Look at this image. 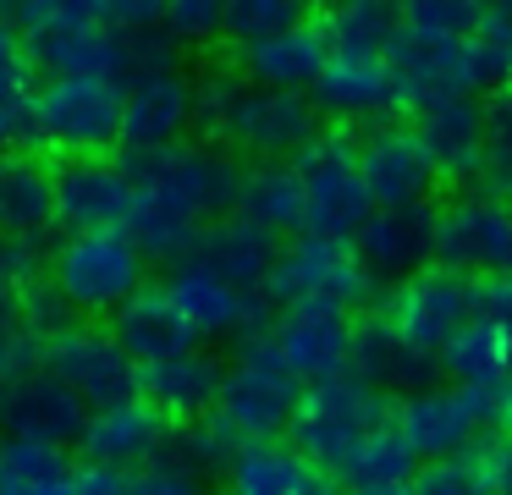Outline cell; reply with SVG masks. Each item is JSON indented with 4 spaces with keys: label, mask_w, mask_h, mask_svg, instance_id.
<instances>
[{
    "label": "cell",
    "mask_w": 512,
    "mask_h": 495,
    "mask_svg": "<svg viewBox=\"0 0 512 495\" xmlns=\"http://www.w3.org/2000/svg\"><path fill=\"white\" fill-rule=\"evenodd\" d=\"M122 77L45 72L28 94V143L50 154L122 149Z\"/></svg>",
    "instance_id": "6da1fadb"
},
{
    "label": "cell",
    "mask_w": 512,
    "mask_h": 495,
    "mask_svg": "<svg viewBox=\"0 0 512 495\" xmlns=\"http://www.w3.org/2000/svg\"><path fill=\"white\" fill-rule=\"evenodd\" d=\"M391 418V396L375 391L364 374L342 369V374H325V380H309L292 407V424H287V440L314 462L325 468L331 479H342V468L358 457L369 435Z\"/></svg>",
    "instance_id": "7a4b0ae2"
},
{
    "label": "cell",
    "mask_w": 512,
    "mask_h": 495,
    "mask_svg": "<svg viewBox=\"0 0 512 495\" xmlns=\"http://www.w3.org/2000/svg\"><path fill=\"white\" fill-rule=\"evenodd\" d=\"M50 281L72 297L83 319H111L138 286H149V253L127 226L61 231L50 248Z\"/></svg>",
    "instance_id": "3957f363"
},
{
    "label": "cell",
    "mask_w": 512,
    "mask_h": 495,
    "mask_svg": "<svg viewBox=\"0 0 512 495\" xmlns=\"http://www.w3.org/2000/svg\"><path fill=\"white\" fill-rule=\"evenodd\" d=\"M303 385L309 380L292 369L287 352H281L265 330V336L243 341L237 358L226 363V380H221V396H215L210 418L237 440V446H243V440H265V435H287Z\"/></svg>",
    "instance_id": "277c9868"
},
{
    "label": "cell",
    "mask_w": 512,
    "mask_h": 495,
    "mask_svg": "<svg viewBox=\"0 0 512 495\" xmlns=\"http://www.w3.org/2000/svg\"><path fill=\"white\" fill-rule=\"evenodd\" d=\"M127 171H133L138 187H155V193L177 198L182 209L210 226L215 215L237 209V193H243V154L232 143H215V138H177V143H160V149H122Z\"/></svg>",
    "instance_id": "5b68a950"
},
{
    "label": "cell",
    "mask_w": 512,
    "mask_h": 495,
    "mask_svg": "<svg viewBox=\"0 0 512 495\" xmlns=\"http://www.w3.org/2000/svg\"><path fill=\"white\" fill-rule=\"evenodd\" d=\"M375 275L353 237H325V231H292L281 242L276 264L265 275L270 303H336V308H369L375 303Z\"/></svg>",
    "instance_id": "8992f818"
},
{
    "label": "cell",
    "mask_w": 512,
    "mask_h": 495,
    "mask_svg": "<svg viewBox=\"0 0 512 495\" xmlns=\"http://www.w3.org/2000/svg\"><path fill=\"white\" fill-rule=\"evenodd\" d=\"M303 176V231H325V237H358L369 215H375V193L358 165V138L347 127H320L298 154H292Z\"/></svg>",
    "instance_id": "52a82bcc"
},
{
    "label": "cell",
    "mask_w": 512,
    "mask_h": 495,
    "mask_svg": "<svg viewBox=\"0 0 512 495\" xmlns=\"http://www.w3.org/2000/svg\"><path fill=\"white\" fill-rule=\"evenodd\" d=\"M166 292L177 297V308H182V319L193 325V336L199 341H254V336H265L270 330V297H265V286L259 292H243V286H232L226 275H215L204 259H177V264H166Z\"/></svg>",
    "instance_id": "ba28073f"
},
{
    "label": "cell",
    "mask_w": 512,
    "mask_h": 495,
    "mask_svg": "<svg viewBox=\"0 0 512 495\" xmlns=\"http://www.w3.org/2000/svg\"><path fill=\"white\" fill-rule=\"evenodd\" d=\"M391 418L402 424V435L413 440L419 457H452V451H468L479 446L490 424H501V402L474 385H457V380H435V385H419V391L397 396Z\"/></svg>",
    "instance_id": "9c48e42d"
},
{
    "label": "cell",
    "mask_w": 512,
    "mask_h": 495,
    "mask_svg": "<svg viewBox=\"0 0 512 495\" xmlns=\"http://www.w3.org/2000/svg\"><path fill=\"white\" fill-rule=\"evenodd\" d=\"M320 127H325V110L314 105L309 88L243 83L237 110L226 121V143L243 160H292Z\"/></svg>",
    "instance_id": "30bf717a"
},
{
    "label": "cell",
    "mask_w": 512,
    "mask_h": 495,
    "mask_svg": "<svg viewBox=\"0 0 512 495\" xmlns=\"http://www.w3.org/2000/svg\"><path fill=\"white\" fill-rule=\"evenodd\" d=\"M39 363L50 374H61L89 407H111V402L138 396V358L116 341L111 325H83V319H72L56 336H45Z\"/></svg>",
    "instance_id": "8fae6325"
},
{
    "label": "cell",
    "mask_w": 512,
    "mask_h": 495,
    "mask_svg": "<svg viewBox=\"0 0 512 495\" xmlns=\"http://www.w3.org/2000/svg\"><path fill=\"white\" fill-rule=\"evenodd\" d=\"M435 259L468 275L512 270V198L501 187H468L435 215Z\"/></svg>",
    "instance_id": "7c38bea8"
},
{
    "label": "cell",
    "mask_w": 512,
    "mask_h": 495,
    "mask_svg": "<svg viewBox=\"0 0 512 495\" xmlns=\"http://www.w3.org/2000/svg\"><path fill=\"white\" fill-rule=\"evenodd\" d=\"M138 182L116 149L105 154H56V237L89 226H127Z\"/></svg>",
    "instance_id": "4fadbf2b"
},
{
    "label": "cell",
    "mask_w": 512,
    "mask_h": 495,
    "mask_svg": "<svg viewBox=\"0 0 512 495\" xmlns=\"http://www.w3.org/2000/svg\"><path fill=\"white\" fill-rule=\"evenodd\" d=\"M408 121L435 154L441 176L474 182L490 171V105H479V94H424L408 105Z\"/></svg>",
    "instance_id": "5bb4252c"
},
{
    "label": "cell",
    "mask_w": 512,
    "mask_h": 495,
    "mask_svg": "<svg viewBox=\"0 0 512 495\" xmlns=\"http://www.w3.org/2000/svg\"><path fill=\"white\" fill-rule=\"evenodd\" d=\"M474 281H479V275L430 259L424 270H413L408 281L391 286L386 314H391V325H397L402 336H413L419 347L441 352V341L452 336L457 325L474 319Z\"/></svg>",
    "instance_id": "9a60e30c"
},
{
    "label": "cell",
    "mask_w": 512,
    "mask_h": 495,
    "mask_svg": "<svg viewBox=\"0 0 512 495\" xmlns=\"http://www.w3.org/2000/svg\"><path fill=\"white\" fill-rule=\"evenodd\" d=\"M358 165L375 204H430L446 182L413 121H375L369 138H358Z\"/></svg>",
    "instance_id": "2e32d148"
},
{
    "label": "cell",
    "mask_w": 512,
    "mask_h": 495,
    "mask_svg": "<svg viewBox=\"0 0 512 495\" xmlns=\"http://www.w3.org/2000/svg\"><path fill=\"white\" fill-rule=\"evenodd\" d=\"M314 105L336 121H391L397 110H408L402 77L391 66V55H342L331 50L325 72L314 77Z\"/></svg>",
    "instance_id": "e0dca14e"
},
{
    "label": "cell",
    "mask_w": 512,
    "mask_h": 495,
    "mask_svg": "<svg viewBox=\"0 0 512 495\" xmlns=\"http://www.w3.org/2000/svg\"><path fill=\"white\" fill-rule=\"evenodd\" d=\"M193 138V77L182 66L127 77L122 88V149H160Z\"/></svg>",
    "instance_id": "ac0fdd59"
},
{
    "label": "cell",
    "mask_w": 512,
    "mask_h": 495,
    "mask_svg": "<svg viewBox=\"0 0 512 495\" xmlns=\"http://www.w3.org/2000/svg\"><path fill=\"white\" fill-rule=\"evenodd\" d=\"M353 308L336 303H281L270 319V341L287 352V363L303 380H325V374H342L353 358Z\"/></svg>",
    "instance_id": "d6986e66"
},
{
    "label": "cell",
    "mask_w": 512,
    "mask_h": 495,
    "mask_svg": "<svg viewBox=\"0 0 512 495\" xmlns=\"http://www.w3.org/2000/svg\"><path fill=\"white\" fill-rule=\"evenodd\" d=\"M435 198L430 204H375V215L358 226V253L380 286L408 281L413 270L435 259Z\"/></svg>",
    "instance_id": "ffe728a7"
},
{
    "label": "cell",
    "mask_w": 512,
    "mask_h": 495,
    "mask_svg": "<svg viewBox=\"0 0 512 495\" xmlns=\"http://www.w3.org/2000/svg\"><path fill=\"white\" fill-rule=\"evenodd\" d=\"M226 380V363L210 352V341H193L182 352H166V358H149L138 363V396L149 407L171 418V424H193L215 407Z\"/></svg>",
    "instance_id": "44dd1931"
},
{
    "label": "cell",
    "mask_w": 512,
    "mask_h": 495,
    "mask_svg": "<svg viewBox=\"0 0 512 495\" xmlns=\"http://www.w3.org/2000/svg\"><path fill=\"white\" fill-rule=\"evenodd\" d=\"M347 369L364 374V380L386 396H408V391H419V385L441 380V358H435L430 347H419L413 336H402L386 308H380V314H364L353 325V358H347Z\"/></svg>",
    "instance_id": "7402d4cb"
},
{
    "label": "cell",
    "mask_w": 512,
    "mask_h": 495,
    "mask_svg": "<svg viewBox=\"0 0 512 495\" xmlns=\"http://www.w3.org/2000/svg\"><path fill=\"white\" fill-rule=\"evenodd\" d=\"M281 231H270L265 220H254L248 209H226V215H215L210 226L199 231V248H193V259H204L215 275H226L232 286H243V292H259L270 275V264H276L281 253Z\"/></svg>",
    "instance_id": "603a6c76"
},
{
    "label": "cell",
    "mask_w": 512,
    "mask_h": 495,
    "mask_svg": "<svg viewBox=\"0 0 512 495\" xmlns=\"http://www.w3.org/2000/svg\"><path fill=\"white\" fill-rule=\"evenodd\" d=\"M83 424H89V402H83L61 374H50L45 363L17 374V380L6 385V429H17V435L78 446Z\"/></svg>",
    "instance_id": "cb8c5ba5"
},
{
    "label": "cell",
    "mask_w": 512,
    "mask_h": 495,
    "mask_svg": "<svg viewBox=\"0 0 512 495\" xmlns=\"http://www.w3.org/2000/svg\"><path fill=\"white\" fill-rule=\"evenodd\" d=\"M171 418L160 407H149L144 396H127L111 407H89V424L78 435V462H116V468H138L144 457H155V446L166 440Z\"/></svg>",
    "instance_id": "d4e9b609"
},
{
    "label": "cell",
    "mask_w": 512,
    "mask_h": 495,
    "mask_svg": "<svg viewBox=\"0 0 512 495\" xmlns=\"http://www.w3.org/2000/svg\"><path fill=\"white\" fill-rule=\"evenodd\" d=\"M232 61L243 66L248 83H270V88H314V77L331 61V44H325L320 22H292V28L259 33L248 44H232Z\"/></svg>",
    "instance_id": "484cf974"
},
{
    "label": "cell",
    "mask_w": 512,
    "mask_h": 495,
    "mask_svg": "<svg viewBox=\"0 0 512 495\" xmlns=\"http://www.w3.org/2000/svg\"><path fill=\"white\" fill-rule=\"evenodd\" d=\"M226 484L237 495H320L336 490V479L325 468H314L287 435H265V440H243L226 462Z\"/></svg>",
    "instance_id": "4316f807"
},
{
    "label": "cell",
    "mask_w": 512,
    "mask_h": 495,
    "mask_svg": "<svg viewBox=\"0 0 512 495\" xmlns=\"http://www.w3.org/2000/svg\"><path fill=\"white\" fill-rule=\"evenodd\" d=\"M0 226L23 237L56 231V160L34 154V143L0 154Z\"/></svg>",
    "instance_id": "83f0119b"
},
{
    "label": "cell",
    "mask_w": 512,
    "mask_h": 495,
    "mask_svg": "<svg viewBox=\"0 0 512 495\" xmlns=\"http://www.w3.org/2000/svg\"><path fill=\"white\" fill-rule=\"evenodd\" d=\"M105 325L116 330V341H122L127 352H133L138 363H149V358H166V352H182V347H193V325L182 319V308H177V297L166 292V281H149V286H138L133 297H127L122 308H116Z\"/></svg>",
    "instance_id": "f1b7e54d"
},
{
    "label": "cell",
    "mask_w": 512,
    "mask_h": 495,
    "mask_svg": "<svg viewBox=\"0 0 512 495\" xmlns=\"http://www.w3.org/2000/svg\"><path fill=\"white\" fill-rule=\"evenodd\" d=\"M441 374L457 385H474V391L496 396V402H507L512 391V341L501 336L490 319H468V325H457L452 336L441 341Z\"/></svg>",
    "instance_id": "f546056e"
},
{
    "label": "cell",
    "mask_w": 512,
    "mask_h": 495,
    "mask_svg": "<svg viewBox=\"0 0 512 495\" xmlns=\"http://www.w3.org/2000/svg\"><path fill=\"white\" fill-rule=\"evenodd\" d=\"M72 479H78L72 446L6 429V440H0V495H50V490H72Z\"/></svg>",
    "instance_id": "4dcf8cb0"
},
{
    "label": "cell",
    "mask_w": 512,
    "mask_h": 495,
    "mask_svg": "<svg viewBox=\"0 0 512 495\" xmlns=\"http://www.w3.org/2000/svg\"><path fill=\"white\" fill-rule=\"evenodd\" d=\"M419 451H413V440L402 435L397 418H386V424L375 429V435L358 446V457L342 468V490H358V495H397V490H413V473H419Z\"/></svg>",
    "instance_id": "1f68e13d"
},
{
    "label": "cell",
    "mask_w": 512,
    "mask_h": 495,
    "mask_svg": "<svg viewBox=\"0 0 512 495\" xmlns=\"http://www.w3.org/2000/svg\"><path fill=\"white\" fill-rule=\"evenodd\" d=\"M320 33L342 55H386L402 28V0H320Z\"/></svg>",
    "instance_id": "d6a6232c"
},
{
    "label": "cell",
    "mask_w": 512,
    "mask_h": 495,
    "mask_svg": "<svg viewBox=\"0 0 512 495\" xmlns=\"http://www.w3.org/2000/svg\"><path fill=\"white\" fill-rule=\"evenodd\" d=\"M127 231L138 237V248L149 253V264H177L199 248L204 220L193 209H182L177 198L155 193V187H138L133 209H127Z\"/></svg>",
    "instance_id": "836d02e7"
},
{
    "label": "cell",
    "mask_w": 512,
    "mask_h": 495,
    "mask_svg": "<svg viewBox=\"0 0 512 495\" xmlns=\"http://www.w3.org/2000/svg\"><path fill=\"white\" fill-rule=\"evenodd\" d=\"M237 209H248V215L265 220L270 231H281V237L303 231V176H298V165L292 160H254L243 171Z\"/></svg>",
    "instance_id": "e575fe53"
},
{
    "label": "cell",
    "mask_w": 512,
    "mask_h": 495,
    "mask_svg": "<svg viewBox=\"0 0 512 495\" xmlns=\"http://www.w3.org/2000/svg\"><path fill=\"white\" fill-rule=\"evenodd\" d=\"M243 66H204L199 77H193V132L199 138H215L226 143V121H232L237 110V94H243Z\"/></svg>",
    "instance_id": "d590c367"
},
{
    "label": "cell",
    "mask_w": 512,
    "mask_h": 495,
    "mask_svg": "<svg viewBox=\"0 0 512 495\" xmlns=\"http://www.w3.org/2000/svg\"><path fill=\"white\" fill-rule=\"evenodd\" d=\"M314 11V0H226V28L221 39L226 44H248L259 33H276V28H292Z\"/></svg>",
    "instance_id": "8d00e7d4"
},
{
    "label": "cell",
    "mask_w": 512,
    "mask_h": 495,
    "mask_svg": "<svg viewBox=\"0 0 512 495\" xmlns=\"http://www.w3.org/2000/svg\"><path fill=\"white\" fill-rule=\"evenodd\" d=\"M413 490L419 495H479V451H452V457H424L413 473Z\"/></svg>",
    "instance_id": "74e56055"
},
{
    "label": "cell",
    "mask_w": 512,
    "mask_h": 495,
    "mask_svg": "<svg viewBox=\"0 0 512 495\" xmlns=\"http://www.w3.org/2000/svg\"><path fill=\"white\" fill-rule=\"evenodd\" d=\"M72 319H83V314L72 308V297L61 292L56 281H50V270H45V275H34V281L23 286V330H34L39 341L56 336L61 325H72Z\"/></svg>",
    "instance_id": "f35d334b"
},
{
    "label": "cell",
    "mask_w": 512,
    "mask_h": 495,
    "mask_svg": "<svg viewBox=\"0 0 512 495\" xmlns=\"http://www.w3.org/2000/svg\"><path fill=\"white\" fill-rule=\"evenodd\" d=\"M226 28V0H166V33L177 44H215Z\"/></svg>",
    "instance_id": "ab89813d"
},
{
    "label": "cell",
    "mask_w": 512,
    "mask_h": 495,
    "mask_svg": "<svg viewBox=\"0 0 512 495\" xmlns=\"http://www.w3.org/2000/svg\"><path fill=\"white\" fill-rule=\"evenodd\" d=\"M34 94V61H28V39L17 22L0 17V105H28Z\"/></svg>",
    "instance_id": "60d3db41"
},
{
    "label": "cell",
    "mask_w": 512,
    "mask_h": 495,
    "mask_svg": "<svg viewBox=\"0 0 512 495\" xmlns=\"http://www.w3.org/2000/svg\"><path fill=\"white\" fill-rule=\"evenodd\" d=\"M485 0H402V22L424 33H468Z\"/></svg>",
    "instance_id": "b9f144b4"
},
{
    "label": "cell",
    "mask_w": 512,
    "mask_h": 495,
    "mask_svg": "<svg viewBox=\"0 0 512 495\" xmlns=\"http://www.w3.org/2000/svg\"><path fill=\"white\" fill-rule=\"evenodd\" d=\"M0 17L17 22L23 33H34V28H56V22L100 17V6L94 0H0Z\"/></svg>",
    "instance_id": "7bdbcfd3"
},
{
    "label": "cell",
    "mask_w": 512,
    "mask_h": 495,
    "mask_svg": "<svg viewBox=\"0 0 512 495\" xmlns=\"http://www.w3.org/2000/svg\"><path fill=\"white\" fill-rule=\"evenodd\" d=\"M45 270H50L45 237H23V231H6V226H0V281L28 286L34 275H45Z\"/></svg>",
    "instance_id": "ee69618b"
},
{
    "label": "cell",
    "mask_w": 512,
    "mask_h": 495,
    "mask_svg": "<svg viewBox=\"0 0 512 495\" xmlns=\"http://www.w3.org/2000/svg\"><path fill=\"white\" fill-rule=\"evenodd\" d=\"M474 314L490 319L512 341V270H490L474 281Z\"/></svg>",
    "instance_id": "f6af8a7d"
},
{
    "label": "cell",
    "mask_w": 512,
    "mask_h": 495,
    "mask_svg": "<svg viewBox=\"0 0 512 495\" xmlns=\"http://www.w3.org/2000/svg\"><path fill=\"white\" fill-rule=\"evenodd\" d=\"M100 17L122 33H144V28H166V0H94Z\"/></svg>",
    "instance_id": "bcb514c9"
},
{
    "label": "cell",
    "mask_w": 512,
    "mask_h": 495,
    "mask_svg": "<svg viewBox=\"0 0 512 495\" xmlns=\"http://www.w3.org/2000/svg\"><path fill=\"white\" fill-rule=\"evenodd\" d=\"M39 352H45V341L34 330H0V385H12L17 374L39 369Z\"/></svg>",
    "instance_id": "7dc6e473"
},
{
    "label": "cell",
    "mask_w": 512,
    "mask_h": 495,
    "mask_svg": "<svg viewBox=\"0 0 512 495\" xmlns=\"http://www.w3.org/2000/svg\"><path fill=\"white\" fill-rule=\"evenodd\" d=\"M474 451H479V484H485V495H512V435L507 429Z\"/></svg>",
    "instance_id": "c3c4849f"
},
{
    "label": "cell",
    "mask_w": 512,
    "mask_h": 495,
    "mask_svg": "<svg viewBox=\"0 0 512 495\" xmlns=\"http://www.w3.org/2000/svg\"><path fill=\"white\" fill-rule=\"evenodd\" d=\"M490 165H512V88L490 105Z\"/></svg>",
    "instance_id": "681fc988"
},
{
    "label": "cell",
    "mask_w": 512,
    "mask_h": 495,
    "mask_svg": "<svg viewBox=\"0 0 512 495\" xmlns=\"http://www.w3.org/2000/svg\"><path fill=\"white\" fill-rule=\"evenodd\" d=\"M28 143V105H0V154Z\"/></svg>",
    "instance_id": "f907efd6"
},
{
    "label": "cell",
    "mask_w": 512,
    "mask_h": 495,
    "mask_svg": "<svg viewBox=\"0 0 512 495\" xmlns=\"http://www.w3.org/2000/svg\"><path fill=\"white\" fill-rule=\"evenodd\" d=\"M0 330H23V286L0 281Z\"/></svg>",
    "instance_id": "816d5d0a"
},
{
    "label": "cell",
    "mask_w": 512,
    "mask_h": 495,
    "mask_svg": "<svg viewBox=\"0 0 512 495\" xmlns=\"http://www.w3.org/2000/svg\"><path fill=\"white\" fill-rule=\"evenodd\" d=\"M490 187H501L512 198V165H490Z\"/></svg>",
    "instance_id": "f5cc1de1"
},
{
    "label": "cell",
    "mask_w": 512,
    "mask_h": 495,
    "mask_svg": "<svg viewBox=\"0 0 512 495\" xmlns=\"http://www.w3.org/2000/svg\"><path fill=\"white\" fill-rule=\"evenodd\" d=\"M501 429L512 435V391H507V402H501Z\"/></svg>",
    "instance_id": "db71d44e"
},
{
    "label": "cell",
    "mask_w": 512,
    "mask_h": 495,
    "mask_svg": "<svg viewBox=\"0 0 512 495\" xmlns=\"http://www.w3.org/2000/svg\"><path fill=\"white\" fill-rule=\"evenodd\" d=\"M0 429H6V385H0Z\"/></svg>",
    "instance_id": "11a10c76"
},
{
    "label": "cell",
    "mask_w": 512,
    "mask_h": 495,
    "mask_svg": "<svg viewBox=\"0 0 512 495\" xmlns=\"http://www.w3.org/2000/svg\"><path fill=\"white\" fill-rule=\"evenodd\" d=\"M485 6H496V11H512V0H485Z\"/></svg>",
    "instance_id": "9f6ffc18"
},
{
    "label": "cell",
    "mask_w": 512,
    "mask_h": 495,
    "mask_svg": "<svg viewBox=\"0 0 512 495\" xmlns=\"http://www.w3.org/2000/svg\"><path fill=\"white\" fill-rule=\"evenodd\" d=\"M507 88H512V77H507Z\"/></svg>",
    "instance_id": "6f0895ef"
}]
</instances>
